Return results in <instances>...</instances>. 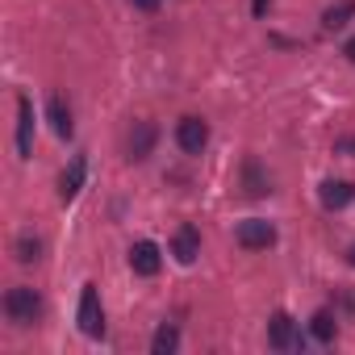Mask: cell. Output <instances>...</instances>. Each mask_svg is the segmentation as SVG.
<instances>
[{
    "instance_id": "cell-1",
    "label": "cell",
    "mask_w": 355,
    "mask_h": 355,
    "mask_svg": "<svg viewBox=\"0 0 355 355\" xmlns=\"http://www.w3.org/2000/svg\"><path fill=\"white\" fill-rule=\"evenodd\" d=\"M5 313H9V322H13V326H34V322H38V313H42V301H38V293H34V288L17 284V288H9V293H5Z\"/></svg>"
},
{
    "instance_id": "cell-2",
    "label": "cell",
    "mask_w": 355,
    "mask_h": 355,
    "mask_svg": "<svg viewBox=\"0 0 355 355\" xmlns=\"http://www.w3.org/2000/svg\"><path fill=\"white\" fill-rule=\"evenodd\" d=\"M80 330L88 334V338H101L105 334V309H101V293H96V284H84V293H80Z\"/></svg>"
},
{
    "instance_id": "cell-3",
    "label": "cell",
    "mask_w": 355,
    "mask_h": 355,
    "mask_svg": "<svg viewBox=\"0 0 355 355\" xmlns=\"http://www.w3.org/2000/svg\"><path fill=\"white\" fill-rule=\"evenodd\" d=\"M175 142H180L189 155H201L205 142H209V125L201 117H180V125H175Z\"/></svg>"
},
{
    "instance_id": "cell-4",
    "label": "cell",
    "mask_w": 355,
    "mask_h": 355,
    "mask_svg": "<svg viewBox=\"0 0 355 355\" xmlns=\"http://www.w3.org/2000/svg\"><path fill=\"white\" fill-rule=\"evenodd\" d=\"M239 243H243L247 251L272 247V243H276V226H272V222H259V218H251V222H239Z\"/></svg>"
},
{
    "instance_id": "cell-5",
    "label": "cell",
    "mask_w": 355,
    "mask_h": 355,
    "mask_svg": "<svg viewBox=\"0 0 355 355\" xmlns=\"http://www.w3.org/2000/svg\"><path fill=\"white\" fill-rule=\"evenodd\" d=\"M130 268H134L138 276H155V272L163 268L159 247H155V243H146V239H142V243H134V247H130Z\"/></svg>"
},
{
    "instance_id": "cell-6",
    "label": "cell",
    "mask_w": 355,
    "mask_h": 355,
    "mask_svg": "<svg viewBox=\"0 0 355 355\" xmlns=\"http://www.w3.org/2000/svg\"><path fill=\"white\" fill-rule=\"evenodd\" d=\"M17 150H21V159L34 150V105H30V96H17Z\"/></svg>"
},
{
    "instance_id": "cell-7",
    "label": "cell",
    "mask_w": 355,
    "mask_h": 355,
    "mask_svg": "<svg viewBox=\"0 0 355 355\" xmlns=\"http://www.w3.org/2000/svg\"><path fill=\"white\" fill-rule=\"evenodd\" d=\"M268 343H272L276 351H288V347H297V322H293L288 313H276V318L268 322Z\"/></svg>"
},
{
    "instance_id": "cell-8",
    "label": "cell",
    "mask_w": 355,
    "mask_h": 355,
    "mask_svg": "<svg viewBox=\"0 0 355 355\" xmlns=\"http://www.w3.org/2000/svg\"><path fill=\"white\" fill-rule=\"evenodd\" d=\"M171 255L180 259V263H193L201 255V234L193 226H180V230H175V239H171Z\"/></svg>"
},
{
    "instance_id": "cell-9",
    "label": "cell",
    "mask_w": 355,
    "mask_h": 355,
    "mask_svg": "<svg viewBox=\"0 0 355 355\" xmlns=\"http://www.w3.org/2000/svg\"><path fill=\"white\" fill-rule=\"evenodd\" d=\"M243 189H247V197H268L272 193V180H268V171L259 167V159L243 163Z\"/></svg>"
},
{
    "instance_id": "cell-10",
    "label": "cell",
    "mask_w": 355,
    "mask_h": 355,
    "mask_svg": "<svg viewBox=\"0 0 355 355\" xmlns=\"http://www.w3.org/2000/svg\"><path fill=\"white\" fill-rule=\"evenodd\" d=\"M46 121H51V130H55L59 138H71V130H76V125H71V109H67V101H63L59 92L46 101Z\"/></svg>"
},
{
    "instance_id": "cell-11",
    "label": "cell",
    "mask_w": 355,
    "mask_h": 355,
    "mask_svg": "<svg viewBox=\"0 0 355 355\" xmlns=\"http://www.w3.org/2000/svg\"><path fill=\"white\" fill-rule=\"evenodd\" d=\"M150 146H155V125L150 121H134V130H130V159L142 163L150 155Z\"/></svg>"
},
{
    "instance_id": "cell-12",
    "label": "cell",
    "mask_w": 355,
    "mask_h": 355,
    "mask_svg": "<svg viewBox=\"0 0 355 355\" xmlns=\"http://www.w3.org/2000/svg\"><path fill=\"white\" fill-rule=\"evenodd\" d=\"M318 197H322V205H326V209H343V205H351V201H355V189H351L347 180H326Z\"/></svg>"
},
{
    "instance_id": "cell-13",
    "label": "cell",
    "mask_w": 355,
    "mask_h": 355,
    "mask_svg": "<svg viewBox=\"0 0 355 355\" xmlns=\"http://www.w3.org/2000/svg\"><path fill=\"white\" fill-rule=\"evenodd\" d=\"M80 189H84V155H76L71 167L63 171V180H59V201H71Z\"/></svg>"
},
{
    "instance_id": "cell-14",
    "label": "cell",
    "mask_w": 355,
    "mask_h": 355,
    "mask_svg": "<svg viewBox=\"0 0 355 355\" xmlns=\"http://www.w3.org/2000/svg\"><path fill=\"white\" fill-rule=\"evenodd\" d=\"M351 17H355V0H338V5H330L322 13V30H343Z\"/></svg>"
},
{
    "instance_id": "cell-15",
    "label": "cell",
    "mask_w": 355,
    "mask_h": 355,
    "mask_svg": "<svg viewBox=\"0 0 355 355\" xmlns=\"http://www.w3.org/2000/svg\"><path fill=\"white\" fill-rule=\"evenodd\" d=\"M175 347H180V334H175V326H159L155 338H150V351H155V355H171Z\"/></svg>"
},
{
    "instance_id": "cell-16",
    "label": "cell",
    "mask_w": 355,
    "mask_h": 355,
    "mask_svg": "<svg viewBox=\"0 0 355 355\" xmlns=\"http://www.w3.org/2000/svg\"><path fill=\"white\" fill-rule=\"evenodd\" d=\"M309 330H313V338L330 343V338H334V313H330V309H318V313L309 318Z\"/></svg>"
},
{
    "instance_id": "cell-17",
    "label": "cell",
    "mask_w": 355,
    "mask_h": 355,
    "mask_svg": "<svg viewBox=\"0 0 355 355\" xmlns=\"http://www.w3.org/2000/svg\"><path fill=\"white\" fill-rule=\"evenodd\" d=\"M38 255H42V243L30 239V234H21V239H17V259H21V263H34Z\"/></svg>"
},
{
    "instance_id": "cell-18",
    "label": "cell",
    "mask_w": 355,
    "mask_h": 355,
    "mask_svg": "<svg viewBox=\"0 0 355 355\" xmlns=\"http://www.w3.org/2000/svg\"><path fill=\"white\" fill-rule=\"evenodd\" d=\"M130 5L142 9V13H155V9H159V0H130Z\"/></svg>"
},
{
    "instance_id": "cell-19",
    "label": "cell",
    "mask_w": 355,
    "mask_h": 355,
    "mask_svg": "<svg viewBox=\"0 0 355 355\" xmlns=\"http://www.w3.org/2000/svg\"><path fill=\"white\" fill-rule=\"evenodd\" d=\"M334 150H347V155H355V138H338V142H334Z\"/></svg>"
},
{
    "instance_id": "cell-20",
    "label": "cell",
    "mask_w": 355,
    "mask_h": 355,
    "mask_svg": "<svg viewBox=\"0 0 355 355\" xmlns=\"http://www.w3.org/2000/svg\"><path fill=\"white\" fill-rule=\"evenodd\" d=\"M268 5H272V0H251V13H255V17H263V13H268Z\"/></svg>"
},
{
    "instance_id": "cell-21",
    "label": "cell",
    "mask_w": 355,
    "mask_h": 355,
    "mask_svg": "<svg viewBox=\"0 0 355 355\" xmlns=\"http://www.w3.org/2000/svg\"><path fill=\"white\" fill-rule=\"evenodd\" d=\"M343 55H347V59H351V63H355V38H351V42H347V46H343Z\"/></svg>"
},
{
    "instance_id": "cell-22",
    "label": "cell",
    "mask_w": 355,
    "mask_h": 355,
    "mask_svg": "<svg viewBox=\"0 0 355 355\" xmlns=\"http://www.w3.org/2000/svg\"><path fill=\"white\" fill-rule=\"evenodd\" d=\"M347 263H351V268H355V251H347Z\"/></svg>"
}]
</instances>
